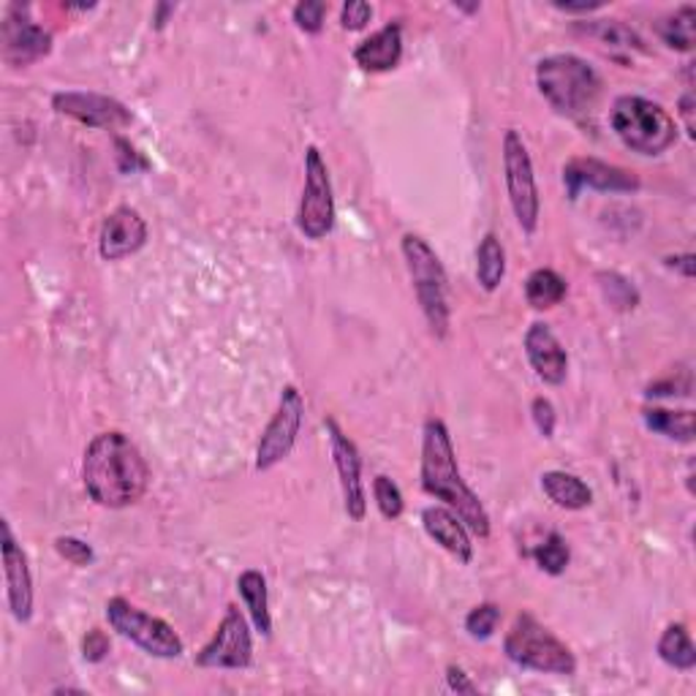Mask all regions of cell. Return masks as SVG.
Here are the masks:
<instances>
[{"label": "cell", "instance_id": "obj_6", "mask_svg": "<svg viewBox=\"0 0 696 696\" xmlns=\"http://www.w3.org/2000/svg\"><path fill=\"white\" fill-rule=\"evenodd\" d=\"M503 653L512 664L522 669L544 672V675H574L577 658L572 647L557 639L544 623H539L531 612H520L512 628L503 639Z\"/></svg>", "mask_w": 696, "mask_h": 696}, {"label": "cell", "instance_id": "obj_35", "mask_svg": "<svg viewBox=\"0 0 696 696\" xmlns=\"http://www.w3.org/2000/svg\"><path fill=\"white\" fill-rule=\"evenodd\" d=\"M370 17H373V6L365 3V0H348L340 9V25L354 33V30H362L368 25Z\"/></svg>", "mask_w": 696, "mask_h": 696}, {"label": "cell", "instance_id": "obj_42", "mask_svg": "<svg viewBox=\"0 0 696 696\" xmlns=\"http://www.w3.org/2000/svg\"><path fill=\"white\" fill-rule=\"evenodd\" d=\"M680 117H683V123H686L688 136H694V93L692 90H688V93L680 99Z\"/></svg>", "mask_w": 696, "mask_h": 696}, {"label": "cell", "instance_id": "obj_24", "mask_svg": "<svg viewBox=\"0 0 696 696\" xmlns=\"http://www.w3.org/2000/svg\"><path fill=\"white\" fill-rule=\"evenodd\" d=\"M566 280L555 273V269H533L525 280V299L533 310H550L563 303L566 297Z\"/></svg>", "mask_w": 696, "mask_h": 696}, {"label": "cell", "instance_id": "obj_13", "mask_svg": "<svg viewBox=\"0 0 696 696\" xmlns=\"http://www.w3.org/2000/svg\"><path fill=\"white\" fill-rule=\"evenodd\" d=\"M52 110L58 115L80 120L88 129H110L120 131L134 123V115L117 99L101 93H80V90H63L52 95Z\"/></svg>", "mask_w": 696, "mask_h": 696}, {"label": "cell", "instance_id": "obj_25", "mask_svg": "<svg viewBox=\"0 0 696 696\" xmlns=\"http://www.w3.org/2000/svg\"><path fill=\"white\" fill-rule=\"evenodd\" d=\"M506 275V250L493 232L484 234L477 248V280L484 291H495Z\"/></svg>", "mask_w": 696, "mask_h": 696}, {"label": "cell", "instance_id": "obj_12", "mask_svg": "<svg viewBox=\"0 0 696 696\" xmlns=\"http://www.w3.org/2000/svg\"><path fill=\"white\" fill-rule=\"evenodd\" d=\"M324 428H327L329 449H332L335 468H338L346 514L354 522H362L368 514V490L362 482V458H359L357 443L340 430V424L332 417L324 419Z\"/></svg>", "mask_w": 696, "mask_h": 696}, {"label": "cell", "instance_id": "obj_3", "mask_svg": "<svg viewBox=\"0 0 696 696\" xmlns=\"http://www.w3.org/2000/svg\"><path fill=\"white\" fill-rule=\"evenodd\" d=\"M536 85L544 101L563 117H585L602 99V76L580 55H550L536 65Z\"/></svg>", "mask_w": 696, "mask_h": 696}, {"label": "cell", "instance_id": "obj_39", "mask_svg": "<svg viewBox=\"0 0 696 696\" xmlns=\"http://www.w3.org/2000/svg\"><path fill=\"white\" fill-rule=\"evenodd\" d=\"M447 683H449V688H452L454 694H479L477 683H473L463 669L454 667V664L447 669Z\"/></svg>", "mask_w": 696, "mask_h": 696}, {"label": "cell", "instance_id": "obj_34", "mask_svg": "<svg viewBox=\"0 0 696 696\" xmlns=\"http://www.w3.org/2000/svg\"><path fill=\"white\" fill-rule=\"evenodd\" d=\"M55 550H58V555L63 557V561L71 563V566H90V563H93V557H95L93 547L76 536H58Z\"/></svg>", "mask_w": 696, "mask_h": 696}, {"label": "cell", "instance_id": "obj_2", "mask_svg": "<svg viewBox=\"0 0 696 696\" xmlns=\"http://www.w3.org/2000/svg\"><path fill=\"white\" fill-rule=\"evenodd\" d=\"M422 490L452 509L465 522L468 531L479 539L490 536V514L479 495L468 488L458 468L452 436L441 419H428L422 430Z\"/></svg>", "mask_w": 696, "mask_h": 696}, {"label": "cell", "instance_id": "obj_20", "mask_svg": "<svg viewBox=\"0 0 696 696\" xmlns=\"http://www.w3.org/2000/svg\"><path fill=\"white\" fill-rule=\"evenodd\" d=\"M354 60H357L359 69L373 71V74L398 69L400 60H403V28L398 22H389V25L376 30L354 50Z\"/></svg>", "mask_w": 696, "mask_h": 696}, {"label": "cell", "instance_id": "obj_16", "mask_svg": "<svg viewBox=\"0 0 696 696\" xmlns=\"http://www.w3.org/2000/svg\"><path fill=\"white\" fill-rule=\"evenodd\" d=\"M52 52V33L35 25L28 17V9L11 6L9 17L3 22V60L17 69L35 63Z\"/></svg>", "mask_w": 696, "mask_h": 696}, {"label": "cell", "instance_id": "obj_9", "mask_svg": "<svg viewBox=\"0 0 696 696\" xmlns=\"http://www.w3.org/2000/svg\"><path fill=\"white\" fill-rule=\"evenodd\" d=\"M297 226L308 239H324L335 229V194L319 147L305 150V188L297 209Z\"/></svg>", "mask_w": 696, "mask_h": 696}, {"label": "cell", "instance_id": "obj_22", "mask_svg": "<svg viewBox=\"0 0 696 696\" xmlns=\"http://www.w3.org/2000/svg\"><path fill=\"white\" fill-rule=\"evenodd\" d=\"M237 591L243 596L245 607H248L250 621H254L256 632L262 637L273 634V615H269V596H267V577L256 569H248L237 577Z\"/></svg>", "mask_w": 696, "mask_h": 696}, {"label": "cell", "instance_id": "obj_27", "mask_svg": "<svg viewBox=\"0 0 696 696\" xmlns=\"http://www.w3.org/2000/svg\"><path fill=\"white\" fill-rule=\"evenodd\" d=\"M658 658L672 669L692 672L696 667V647L683 623H672L658 639Z\"/></svg>", "mask_w": 696, "mask_h": 696}, {"label": "cell", "instance_id": "obj_32", "mask_svg": "<svg viewBox=\"0 0 696 696\" xmlns=\"http://www.w3.org/2000/svg\"><path fill=\"white\" fill-rule=\"evenodd\" d=\"M598 280H604L602 289H604V294H607V299L612 305H615V308H621V310L637 308L639 294L632 284H628L626 278H621L617 273H604V275H598Z\"/></svg>", "mask_w": 696, "mask_h": 696}, {"label": "cell", "instance_id": "obj_8", "mask_svg": "<svg viewBox=\"0 0 696 696\" xmlns=\"http://www.w3.org/2000/svg\"><path fill=\"white\" fill-rule=\"evenodd\" d=\"M503 180H506L509 204H512L520 229L525 234H533L539 226L542 202H539L531 153H528L518 129H509L503 134Z\"/></svg>", "mask_w": 696, "mask_h": 696}, {"label": "cell", "instance_id": "obj_14", "mask_svg": "<svg viewBox=\"0 0 696 696\" xmlns=\"http://www.w3.org/2000/svg\"><path fill=\"white\" fill-rule=\"evenodd\" d=\"M569 199H577L585 188L604 191V194H634L639 191V177L623 166L607 164L598 158H572L563 166Z\"/></svg>", "mask_w": 696, "mask_h": 696}, {"label": "cell", "instance_id": "obj_36", "mask_svg": "<svg viewBox=\"0 0 696 696\" xmlns=\"http://www.w3.org/2000/svg\"><path fill=\"white\" fill-rule=\"evenodd\" d=\"M115 150H117V166L123 174H134V172H147L150 170V161L145 155L140 153L131 142L125 140H115Z\"/></svg>", "mask_w": 696, "mask_h": 696}, {"label": "cell", "instance_id": "obj_10", "mask_svg": "<svg viewBox=\"0 0 696 696\" xmlns=\"http://www.w3.org/2000/svg\"><path fill=\"white\" fill-rule=\"evenodd\" d=\"M305 422V398L297 387H286L280 395L278 408H275L273 419L264 428L259 447H256V471H269L278 463H284L291 454L294 443H297L299 430Z\"/></svg>", "mask_w": 696, "mask_h": 696}, {"label": "cell", "instance_id": "obj_31", "mask_svg": "<svg viewBox=\"0 0 696 696\" xmlns=\"http://www.w3.org/2000/svg\"><path fill=\"white\" fill-rule=\"evenodd\" d=\"M373 498H376L378 512H381L383 518L400 520V514H403V509H406V501H403V493H400V488L392 482V479L376 477L373 479Z\"/></svg>", "mask_w": 696, "mask_h": 696}, {"label": "cell", "instance_id": "obj_29", "mask_svg": "<svg viewBox=\"0 0 696 696\" xmlns=\"http://www.w3.org/2000/svg\"><path fill=\"white\" fill-rule=\"evenodd\" d=\"M533 561L539 563V569H542L544 574L557 577V574H563L569 569L572 550H569L566 539H563L561 533H550V536L544 539L536 550H533Z\"/></svg>", "mask_w": 696, "mask_h": 696}, {"label": "cell", "instance_id": "obj_7", "mask_svg": "<svg viewBox=\"0 0 696 696\" xmlns=\"http://www.w3.org/2000/svg\"><path fill=\"white\" fill-rule=\"evenodd\" d=\"M106 621H110L112 632L120 637L134 642L140 651H145L153 658H180L183 656V639L177 632L161 617L150 615V612L134 607L129 598L115 596L106 602Z\"/></svg>", "mask_w": 696, "mask_h": 696}, {"label": "cell", "instance_id": "obj_15", "mask_svg": "<svg viewBox=\"0 0 696 696\" xmlns=\"http://www.w3.org/2000/svg\"><path fill=\"white\" fill-rule=\"evenodd\" d=\"M0 555H3L6 593L14 621L28 623L33 617V574H30L25 550L17 544L9 520L0 522Z\"/></svg>", "mask_w": 696, "mask_h": 696}, {"label": "cell", "instance_id": "obj_38", "mask_svg": "<svg viewBox=\"0 0 696 696\" xmlns=\"http://www.w3.org/2000/svg\"><path fill=\"white\" fill-rule=\"evenodd\" d=\"M531 413H533V422H536L539 433H542L544 438H552V433H555V406L550 403L547 398H536L531 406Z\"/></svg>", "mask_w": 696, "mask_h": 696}, {"label": "cell", "instance_id": "obj_30", "mask_svg": "<svg viewBox=\"0 0 696 696\" xmlns=\"http://www.w3.org/2000/svg\"><path fill=\"white\" fill-rule=\"evenodd\" d=\"M498 623H501V607L493 602H484L465 615V632L471 639L484 642L493 637Z\"/></svg>", "mask_w": 696, "mask_h": 696}, {"label": "cell", "instance_id": "obj_28", "mask_svg": "<svg viewBox=\"0 0 696 696\" xmlns=\"http://www.w3.org/2000/svg\"><path fill=\"white\" fill-rule=\"evenodd\" d=\"M694 30H696V9L694 6H680L675 14L662 17L656 22V33L669 50L692 52L694 50Z\"/></svg>", "mask_w": 696, "mask_h": 696}, {"label": "cell", "instance_id": "obj_37", "mask_svg": "<svg viewBox=\"0 0 696 696\" xmlns=\"http://www.w3.org/2000/svg\"><path fill=\"white\" fill-rule=\"evenodd\" d=\"M112 645H110V637H106L101 628H90V632L85 634V639H82V656H85V662L90 664H101L106 656H110Z\"/></svg>", "mask_w": 696, "mask_h": 696}, {"label": "cell", "instance_id": "obj_18", "mask_svg": "<svg viewBox=\"0 0 696 696\" xmlns=\"http://www.w3.org/2000/svg\"><path fill=\"white\" fill-rule=\"evenodd\" d=\"M522 346H525L528 362H531V368L536 370V376L542 378L544 383L557 387V383L566 381L569 354L547 324L533 321L531 327H528Z\"/></svg>", "mask_w": 696, "mask_h": 696}, {"label": "cell", "instance_id": "obj_19", "mask_svg": "<svg viewBox=\"0 0 696 696\" xmlns=\"http://www.w3.org/2000/svg\"><path fill=\"white\" fill-rule=\"evenodd\" d=\"M422 525L438 547L447 550L449 555L458 557L460 563H471V557H473L471 531H468L465 522L460 520L452 509L428 506L422 512Z\"/></svg>", "mask_w": 696, "mask_h": 696}, {"label": "cell", "instance_id": "obj_23", "mask_svg": "<svg viewBox=\"0 0 696 696\" xmlns=\"http://www.w3.org/2000/svg\"><path fill=\"white\" fill-rule=\"evenodd\" d=\"M580 30L582 33L593 35V39H596L598 44L607 47V50L628 52V55H634V52H645V41H642V35L637 33V30H632L617 20L582 22Z\"/></svg>", "mask_w": 696, "mask_h": 696}, {"label": "cell", "instance_id": "obj_5", "mask_svg": "<svg viewBox=\"0 0 696 696\" xmlns=\"http://www.w3.org/2000/svg\"><path fill=\"white\" fill-rule=\"evenodd\" d=\"M403 259L411 275L413 291H417L419 308L430 324V332L436 338H447L449 321H452V308H449V278L438 254L419 234H403Z\"/></svg>", "mask_w": 696, "mask_h": 696}, {"label": "cell", "instance_id": "obj_40", "mask_svg": "<svg viewBox=\"0 0 696 696\" xmlns=\"http://www.w3.org/2000/svg\"><path fill=\"white\" fill-rule=\"evenodd\" d=\"M557 11L563 14H591V11L604 9V0H593V3H563V0H552Z\"/></svg>", "mask_w": 696, "mask_h": 696}, {"label": "cell", "instance_id": "obj_4", "mask_svg": "<svg viewBox=\"0 0 696 696\" xmlns=\"http://www.w3.org/2000/svg\"><path fill=\"white\" fill-rule=\"evenodd\" d=\"M612 131L639 155H662L677 142V123L662 104L642 95H621L610 112Z\"/></svg>", "mask_w": 696, "mask_h": 696}, {"label": "cell", "instance_id": "obj_11", "mask_svg": "<svg viewBox=\"0 0 696 696\" xmlns=\"http://www.w3.org/2000/svg\"><path fill=\"white\" fill-rule=\"evenodd\" d=\"M194 664L202 669H248L254 664L250 626L234 604L226 607L224 621L215 628L213 639L196 653Z\"/></svg>", "mask_w": 696, "mask_h": 696}, {"label": "cell", "instance_id": "obj_17", "mask_svg": "<svg viewBox=\"0 0 696 696\" xmlns=\"http://www.w3.org/2000/svg\"><path fill=\"white\" fill-rule=\"evenodd\" d=\"M147 243V221L140 209L117 207L106 215L99 234V254L106 262H120L125 256H134Z\"/></svg>", "mask_w": 696, "mask_h": 696}, {"label": "cell", "instance_id": "obj_26", "mask_svg": "<svg viewBox=\"0 0 696 696\" xmlns=\"http://www.w3.org/2000/svg\"><path fill=\"white\" fill-rule=\"evenodd\" d=\"M647 430L669 438V441L692 443L694 441V411H669V408H645L642 411Z\"/></svg>", "mask_w": 696, "mask_h": 696}, {"label": "cell", "instance_id": "obj_33", "mask_svg": "<svg viewBox=\"0 0 696 696\" xmlns=\"http://www.w3.org/2000/svg\"><path fill=\"white\" fill-rule=\"evenodd\" d=\"M324 17H327V3L321 0H303L294 6V22L303 33H321Z\"/></svg>", "mask_w": 696, "mask_h": 696}, {"label": "cell", "instance_id": "obj_21", "mask_svg": "<svg viewBox=\"0 0 696 696\" xmlns=\"http://www.w3.org/2000/svg\"><path fill=\"white\" fill-rule=\"evenodd\" d=\"M542 490L555 506L566 509V512H580L593 503V490L580 477L566 471L542 473Z\"/></svg>", "mask_w": 696, "mask_h": 696}, {"label": "cell", "instance_id": "obj_1", "mask_svg": "<svg viewBox=\"0 0 696 696\" xmlns=\"http://www.w3.org/2000/svg\"><path fill=\"white\" fill-rule=\"evenodd\" d=\"M82 482L95 506L129 509L145 498L150 465L134 441L120 430H106L88 443Z\"/></svg>", "mask_w": 696, "mask_h": 696}, {"label": "cell", "instance_id": "obj_41", "mask_svg": "<svg viewBox=\"0 0 696 696\" xmlns=\"http://www.w3.org/2000/svg\"><path fill=\"white\" fill-rule=\"evenodd\" d=\"M667 267L669 269H677V273L683 275V278L692 280L694 278V267H696V259L692 254H683V256H669L667 259Z\"/></svg>", "mask_w": 696, "mask_h": 696}]
</instances>
